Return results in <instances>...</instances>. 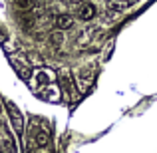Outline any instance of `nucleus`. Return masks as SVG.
<instances>
[{"label":"nucleus","instance_id":"nucleus-1","mask_svg":"<svg viewBox=\"0 0 157 153\" xmlns=\"http://www.w3.org/2000/svg\"><path fill=\"white\" fill-rule=\"evenodd\" d=\"M54 80H56V74H54L52 70L38 68V70H34V76H32V80H30V88L32 86H34V88H46Z\"/></svg>","mask_w":157,"mask_h":153},{"label":"nucleus","instance_id":"nucleus-2","mask_svg":"<svg viewBox=\"0 0 157 153\" xmlns=\"http://www.w3.org/2000/svg\"><path fill=\"white\" fill-rule=\"evenodd\" d=\"M6 109H8V115H10V121H12V125H14V129L18 131V133H22L24 131V119H22L20 109L12 101H6Z\"/></svg>","mask_w":157,"mask_h":153},{"label":"nucleus","instance_id":"nucleus-3","mask_svg":"<svg viewBox=\"0 0 157 153\" xmlns=\"http://www.w3.org/2000/svg\"><path fill=\"white\" fill-rule=\"evenodd\" d=\"M54 24H56L58 30H70V28H74V24H76V20H74L72 14H56L54 16Z\"/></svg>","mask_w":157,"mask_h":153},{"label":"nucleus","instance_id":"nucleus-4","mask_svg":"<svg viewBox=\"0 0 157 153\" xmlns=\"http://www.w3.org/2000/svg\"><path fill=\"white\" fill-rule=\"evenodd\" d=\"M78 18L84 22H90L92 18H96V6L92 2H82L78 8Z\"/></svg>","mask_w":157,"mask_h":153},{"label":"nucleus","instance_id":"nucleus-5","mask_svg":"<svg viewBox=\"0 0 157 153\" xmlns=\"http://www.w3.org/2000/svg\"><path fill=\"white\" fill-rule=\"evenodd\" d=\"M44 98H46L48 101H60L62 100V90H60V86L58 84H48L46 88H44V94H42Z\"/></svg>","mask_w":157,"mask_h":153},{"label":"nucleus","instance_id":"nucleus-6","mask_svg":"<svg viewBox=\"0 0 157 153\" xmlns=\"http://www.w3.org/2000/svg\"><path fill=\"white\" fill-rule=\"evenodd\" d=\"M14 62V68H16V74H18L22 80H26V82H30L32 80V76H34V72H32V68L28 64H22V62H16V60H12Z\"/></svg>","mask_w":157,"mask_h":153},{"label":"nucleus","instance_id":"nucleus-7","mask_svg":"<svg viewBox=\"0 0 157 153\" xmlns=\"http://www.w3.org/2000/svg\"><path fill=\"white\" fill-rule=\"evenodd\" d=\"M107 10L115 12V14H123L127 10V2L125 0H107Z\"/></svg>","mask_w":157,"mask_h":153},{"label":"nucleus","instance_id":"nucleus-8","mask_svg":"<svg viewBox=\"0 0 157 153\" xmlns=\"http://www.w3.org/2000/svg\"><path fill=\"white\" fill-rule=\"evenodd\" d=\"M34 141H36L38 147H46L48 141H50V131H48V129H38L34 133Z\"/></svg>","mask_w":157,"mask_h":153},{"label":"nucleus","instance_id":"nucleus-9","mask_svg":"<svg viewBox=\"0 0 157 153\" xmlns=\"http://www.w3.org/2000/svg\"><path fill=\"white\" fill-rule=\"evenodd\" d=\"M48 42H50L52 46H64V44H66V34H64V30L52 32V34L48 36Z\"/></svg>","mask_w":157,"mask_h":153},{"label":"nucleus","instance_id":"nucleus-10","mask_svg":"<svg viewBox=\"0 0 157 153\" xmlns=\"http://www.w3.org/2000/svg\"><path fill=\"white\" fill-rule=\"evenodd\" d=\"M28 62L32 64V68H42V66H44V58L40 56L38 52H34V50L28 52Z\"/></svg>","mask_w":157,"mask_h":153},{"label":"nucleus","instance_id":"nucleus-11","mask_svg":"<svg viewBox=\"0 0 157 153\" xmlns=\"http://www.w3.org/2000/svg\"><path fill=\"white\" fill-rule=\"evenodd\" d=\"M78 78H80V80H94V70L90 68V66H82V68L78 70Z\"/></svg>","mask_w":157,"mask_h":153},{"label":"nucleus","instance_id":"nucleus-12","mask_svg":"<svg viewBox=\"0 0 157 153\" xmlns=\"http://www.w3.org/2000/svg\"><path fill=\"white\" fill-rule=\"evenodd\" d=\"M0 145H2V151L4 153H14V141H12L10 137H4Z\"/></svg>","mask_w":157,"mask_h":153},{"label":"nucleus","instance_id":"nucleus-13","mask_svg":"<svg viewBox=\"0 0 157 153\" xmlns=\"http://www.w3.org/2000/svg\"><path fill=\"white\" fill-rule=\"evenodd\" d=\"M94 86V80H80V84H78V90L80 92H90Z\"/></svg>","mask_w":157,"mask_h":153},{"label":"nucleus","instance_id":"nucleus-14","mask_svg":"<svg viewBox=\"0 0 157 153\" xmlns=\"http://www.w3.org/2000/svg\"><path fill=\"white\" fill-rule=\"evenodd\" d=\"M90 32L88 30H82V32H78V44H82V46H84V44H88L90 42Z\"/></svg>","mask_w":157,"mask_h":153},{"label":"nucleus","instance_id":"nucleus-15","mask_svg":"<svg viewBox=\"0 0 157 153\" xmlns=\"http://www.w3.org/2000/svg\"><path fill=\"white\" fill-rule=\"evenodd\" d=\"M111 50H113V40H109V42L105 44V48H104V56H101V60H104V62L109 60V54H111Z\"/></svg>","mask_w":157,"mask_h":153},{"label":"nucleus","instance_id":"nucleus-16","mask_svg":"<svg viewBox=\"0 0 157 153\" xmlns=\"http://www.w3.org/2000/svg\"><path fill=\"white\" fill-rule=\"evenodd\" d=\"M101 20H104L105 24H113L115 22V12H111V10H107L105 14H101Z\"/></svg>","mask_w":157,"mask_h":153},{"label":"nucleus","instance_id":"nucleus-17","mask_svg":"<svg viewBox=\"0 0 157 153\" xmlns=\"http://www.w3.org/2000/svg\"><path fill=\"white\" fill-rule=\"evenodd\" d=\"M14 4L18 8H32L34 6V0H14Z\"/></svg>","mask_w":157,"mask_h":153},{"label":"nucleus","instance_id":"nucleus-18","mask_svg":"<svg viewBox=\"0 0 157 153\" xmlns=\"http://www.w3.org/2000/svg\"><path fill=\"white\" fill-rule=\"evenodd\" d=\"M70 2H72V4H82L84 0H70Z\"/></svg>","mask_w":157,"mask_h":153},{"label":"nucleus","instance_id":"nucleus-19","mask_svg":"<svg viewBox=\"0 0 157 153\" xmlns=\"http://www.w3.org/2000/svg\"><path fill=\"white\" fill-rule=\"evenodd\" d=\"M125 2H135V0H125Z\"/></svg>","mask_w":157,"mask_h":153}]
</instances>
